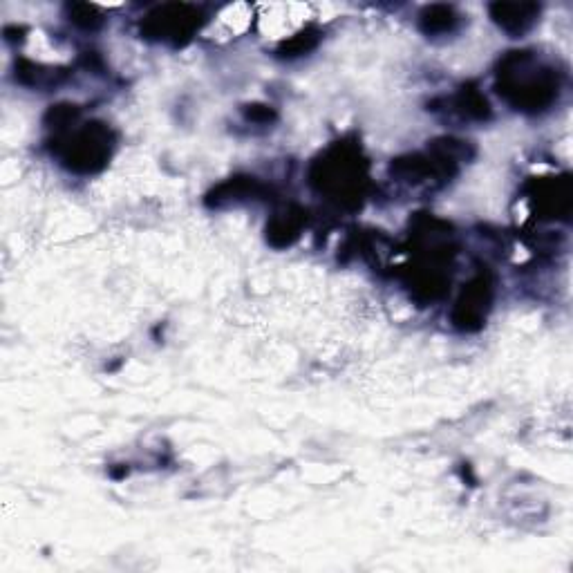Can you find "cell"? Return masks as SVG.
<instances>
[{"label":"cell","instance_id":"1","mask_svg":"<svg viewBox=\"0 0 573 573\" xmlns=\"http://www.w3.org/2000/svg\"><path fill=\"white\" fill-rule=\"evenodd\" d=\"M497 86H500V95L524 110L549 106L558 92L553 74L542 70L540 65H533L531 56L524 52H513V56L504 61Z\"/></svg>","mask_w":573,"mask_h":573},{"label":"cell","instance_id":"2","mask_svg":"<svg viewBox=\"0 0 573 573\" xmlns=\"http://www.w3.org/2000/svg\"><path fill=\"white\" fill-rule=\"evenodd\" d=\"M110 157V133L99 124L83 128L74 135L65 150V162L79 173H92L108 162Z\"/></svg>","mask_w":573,"mask_h":573},{"label":"cell","instance_id":"3","mask_svg":"<svg viewBox=\"0 0 573 573\" xmlns=\"http://www.w3.org/2000/svg\"><path fill=\"white\" fill-rule=\"evenodd\" d=\"M200 25V12L191 5H164L146 16L144 32L164 41L186 39Z\"/></svg>","mask_w":573,"mask_h":573},{"label":"cell","instance_id":"4","mask_svg":"<svg viewBox=\"0 0 573 573\" xmlns=\"http://www.w3.org/2000/svg\"><path fill=\"white\" fill-rule=\"evenodd\" d=\"M488 300H491V285L484 278H477L473 285H468L459 298L455 309V323L462 330H475L484 323Z\"/></svg>","mask_w":573,"mask_h":573},{"label":"cell","instance_id":"5","mask_svg":"<svg viewBox=\"0 0 573 573\" xmlns=\"http://www.w3.org/2000/svg\"><path fill=\"white\" fill-rule=\"evenodd\" d=\"M359 182V164H354V159H347V155H338L332 162H323L321 186L325 191H334L345 197L352 191H359Z\"/></svg>","mask_w":573,"mask_h":573},{"label":"cell","instance_id":"6","mask_svg":"<svg viewBox=\"0 0 573 573\" xmlns=\"http://www.w3.org/2000/svg\"><path fill=\"white\" fill-rule=\"evenodd\" d=\"M491 14L495 18V23L504 27L506 32L522 34L535 23V18L540 14V7L531 3H495L491 5Z\"/></svg>","mask_w":573,"mask_h":573},{"label":"cell","instance_id":"7","mask_svg":"<svg viewBox=\"0 0 573 573\" xmlns=\"http://www.w3.org/2000/svg\"><path fill=\"white\" fill-rule=\"evenodd\" d=\"M455 23V14L453 9L446 7V5H435V7H428L424 14H421V27L428 34H437V32H446L453 27Z\"/></svg>","mask_w":573,"mask_h":573},{"label":"cell","instance_id":"8","mask_svg":"<svg viewBox=\"0 0 573 573\" xmlns=\"http://www.w3.org/2000/svg\"><path fill=\"white\" fill-rule=\"evenodd\" d=\"M298 229H300V220L294 218V215H283V218H276L274 224H271V229H269V236L271 240L276 242L278 236H283V242L280 244H289L291 238H296L298 236Z\"/></svg>","mask_w":573,"mask_h":573},{"label":"cell","instance_id":"9","mask_svg":"<svg viewBox=\"0 0 573 573\" xmlns=\"http://www.w3.org/2000/svg\"><path fill=\"white\" fill-rule=\"evenodd\" d=\"M70 16H72V21L81 27H97L101 23V16L97 14V9L90 5H72Z\"/></svg>","mask_w":573,"mask_h":573}]
</instances>
